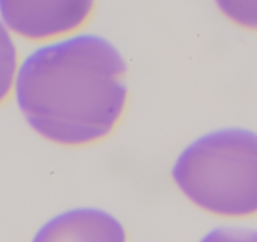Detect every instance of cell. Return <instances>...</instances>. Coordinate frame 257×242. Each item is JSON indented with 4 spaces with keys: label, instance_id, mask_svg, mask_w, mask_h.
Listing matches in <instances>:
<instances>
[{
    "label": "cell",
    "instance_id": "cell-3",
    "mask_svg": "<svg viewBox=\"0 0 257 242\" xmlns=\"http://www.w3.org/2000/svg\"><path fill=\"white\" fill-rule=\"evenodd\" d=\"M95 10L92 2H0V19L23 40L52 43L77 34Z\"/></svg>",
    "mask_w": 257,
    "mask_h": 242
},
{
    "label": "cell",
    "instance_id": "cell-1",
    "mask_svg": "<svg viewBox=\"0 0 257 242\" xmlns=\"http://www.w3.org/2000/svg\"><path fill=\"white\" fill-rule=\"evenodd\" d=\"M14 97L44 140L62 147L92 146L109 138L125 113L127 64L106 37L77 32L23 58Z\"/></svg>",
    "mask_w": 257,
    "mask_h": 242
},
{
    "label": "cell",
    "instance_id": "cell-4",
    "mask_svg": "<svg viewBox=\"0 0 257 242\" xmlns=\"http://www.w3.org/2000/svg\"><path fill=\"white\" fill-rule=\"evenodd\" d=\"M31 242H128L122 222L100 207H73L47 219Z\"/></svg>",
    "mask_w": 257,
    "mask_h": 242
},
{
    "label": "cell",
    "instance_id": "cell-2",
    "mask_svg": "<svg viewBox=\"0 0 257 242\" xmlns=\"http://www.w3.org/2000/svg\"><path fill=\"white\" fill-rule=\"evenodd\" d=\"M171 176L197 207L222 218L257 215V132L222 128L189 143Z\"/></svg>",
    "mask_w": 257,
    "mask_h": 242
},
{
    "label": "cell",
    "instance_id": "cell-7",
    "mask_svg": "<svg viewBox=\"0 0 257 242\" xmlns=\"http://www.w3.org/2000/svg\"><path fill=\"white\" fill-rule=\"evenodd\" d=\"M218 7L240 28L257 31V2H221Z\"/></svg>",
    "mask_w": 257,
    "mask_h": 242
},
{
    "label": "cell",
    "instance_id": "cell-6",
    "mask_svg": "<svg viewBox=\"0 0 257 242\" xmlns=\"http://www.w3.org/2000/svg\"><path fill=\"white\" fill-rule=\"evenodd\" d=\"M198 242H257V228L243 225H219L209 230Z\"/></svg>",
    "mask_w": 257,
    "mask_h": 242
},
{
    "label": "cell",
    "instance_id": "cell-5",
    "mask_svg": "<svg viewBox=\"0 0 257 242\" xmlns=\"http://www.w3.org/2000/svg\"><path fill=\"white\" fill-rule=\"evenodd\" d=\"M19 50L11 31L0 19V106L13 94L19 73Z\"/></svg>",
    "mask_w": 257,
    "mask_h": 242
}]
</instances>
